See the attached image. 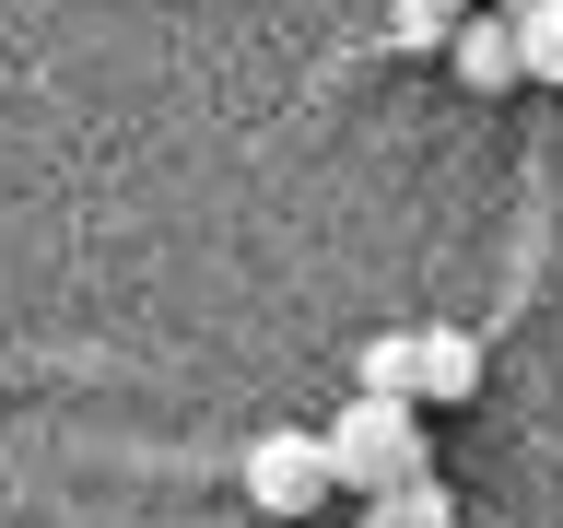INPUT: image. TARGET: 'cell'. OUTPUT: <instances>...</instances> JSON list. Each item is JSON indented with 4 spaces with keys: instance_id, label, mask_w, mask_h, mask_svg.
<instances>
[{
    "instance_id": "cell-1",
    "label": "cell",
    "mask_w": 563,
    "mask_h": 528,
    "mask_svg": "<svg viewBox=\"0 0 563 528\" xmlns=\"http://www.w3.org/2000/svg\"><path fill=\"white\" fill-rule=\"evenodd\" d=\"M329 470H341L352 505L387 493V482H411V470H434V458H422V411L411 399H352V411L329 422Z\"/></svg>"
},
{
    "instance_id": "cell-2",
    "label": "cell",
    "mask_w": 563,
    "mask_h": 528,
    "mask_svg": "<svg viewBox=\"0 0 563 528\" xmlns=\"http://www.w3.org/2000/svg\"><path fill=\"white\" fill-rule=\"evenodd\" d=\"M235 493L258 505V517H317V505L341 493V470H329V435H294V422L246 435V458H235Z\"/></svg>"
},
{
    "instance_id": "cell-3",
    "label": "cell",
    "mask_w": 563,
    "mask_h": 528,
    "mask_svg": "<svg viewBox=\"0 0 563 528\" xmlns=\"http://www.w3.org/2000/svg\"><path fill=\"white\" fill-rule=\"evenodd\" d=\"M422 411H457V399H482V329H457V317H422Z\"/></svg>"
},
{
    "instance_id": "cell-4",
    "label": "cell",
    "mask_w": 563,
    "mask_h": 528,
    "mask_svg": "<svg viewBox=\"0 0 563 528\" xmlns=\"http://www.w3.org/2000/svg\"><path fill=\"white\" fill-rule=\"evenodd\" d=\"M446 70L470 82V95H505V82H528V59H517V12H470V24L446 35Z\"/></svg>"
},
{
    "instance_id": "cell-5",
    "label": "cell",
    "mask_w": 563,
    "mask_h": 528,
    "mask_svg": "<svg viewBox=\"0 0 563 528\" xmlns=\"http://www.w3.org/2000/svg\"><path fill=\"white\" fill-rule=\"evenodd\" d=\"M352 376H364V399H411L422 387V329H376V341L352 352ZM422 411V399H411Z\"/></svg>"
},
{
    "instance_id": "cell-6",
    "label": "cell",
    "mask_w": 563,
    "mask_h": 528,
    "mask_svg": "<svg viewBox=\"0 0 563 528\" xmlns=\"http://www.w3.org/2000/svg\"><path fill=\"white\" fill-rule=\"evenodd\" d=\"M364 528H457V493L434 482V470H411V482L364 493Z\"/></svg>"
},
{
    "instance_id": "cell-7",
    "label": "cell",
    "mask_w": 563,
    "mask_h": 528,
    "mask_svg": "<svg viewBox=\"0 0 563 528\" xmlns=\"http://www.w3.org/2000/svg\"><path fill=\"white\" fill-rule=\"evenodd\" d=\"M457 24H470V0H387V47H399V59H422V47H446Z\"/></svg>"
},
{
    "instance_id": "cell-8",
    "label": "cell",
    "mask_w": 563,
    "mask_h": 528,
    "mask_svg": "<svg viewBox=\"0 0 563 528\" xmlns=\"http://www.w3.org/2000/svg\"><path fill=\"white\" fill-rule=\"evenodd\" d=\"M517 59H528V82L563 95V0H528V12H517Z\"/></svg>"
},
{
    "instance_id": "cell-9",
    "label": "cell",
    "mask_w": 563,
    "mask_h": 528,
    "mask_svg": "<svg viewBox=\"0 0 563 528\" xmlns=\"http://www.w3.org/2000/svg\"><path fill=\"white\" fill-rule=\"evenodd\" d=\"M493 12H528V0H493Z\"/></svg>"
}]
</instances>
